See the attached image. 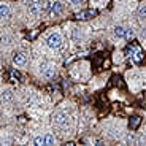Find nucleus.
Instances as JSON below:
<instances>
[{
  "instance_id": "11",
  "label": "nucleus",
  "mask_w": 146,
  "mask_h": 146,
  "mask_svg": "<svg viewBox=\"0 0 146 146\" xmlns=\"http://www.w3.org/2000/svg\"><path fill=\"white\" fill-rule=\"evenodd\" d=\"M2 99L3 100H10L11 99V91L10 89H5V91L2 92Z\"/></svg>"
},
{
  "instance_id": "12",
  "label": "nucleus",
  "mask_w": 146,
  "mask_h": 146,
  "mask_svg": "<svg viewBox=\"0 0 146 146\" xmlns=\"http://www.w3.org/2000/svg\"><path fill=\"white\" fill-rule=\"evenodd\" d=\"M68 3L72 5V7H81V5L84 3V0H68Z\"/></svg>"
},
{
  "instance_id": "6",
  "label": "nucleus",
  "mask_w": 146,
  "mask_h": 146,
  "mask_svg": "<svg viewBox=\"0 0 146 146\" xmlns=\"http://www.w3.org/2000/svg\"><path fill=\"white\" fill-rule=\"evenodd\" d=\"M27 62V57L24 52H16L15 56H13V64H15L16 67H24Z\"/></svg>"
},
{
  "instance_id": "1",
  "label": "nucleus",
  "mask_w": 146,
  "mask_h": 146,
  "mask_svg": "<svg viewBox=\"0 0 146 146\" xmlns=\"http://www.w3.org/2000/svg\"><path fill=\"white\" fill-rule=\"evenodd\" d=\"M62 43H64V38H62V35H60L59 32H52V33H49V35L46 36V44L51 48V49H57V48H60Z\"/></svg>"
},
{
  "instance_id": "10",
  "label": "nucleus",
  "mask_w": 146,
  "mask_h": 146,
  "mask_svg": "<svg viewBox=\"0 0 146 146\" xmlns=\"http://www.w3.org/2000/svg\"><path fill=\"white\" fill-rule=\"evenodd\" d=\"M138 124H140V117L138 116H135V117H132L130 119V122H129V127L133 130V129H137L138 127Z\"/></svg>"
},
{
  "instance_id": "14",
  "label": "nucleus",
  "mask_w": 146,
  "mask_h": 146,
  "mask_svg": "<svg viewBox=\"0 0 146 146\" xmlns=\"http://www.w3.org/2000/svg\"><path fill=\"white\" fill-rule=\"evenodd\" d=\"M95 2H103V0H95Z\"/></svg>"
},
{
  "instance_id": "9",
  "label": "nucleus",
  "mask_w": 146,
  "mask_h": 146,
  "mask_svg": "<svg viewBox=\"0 0 146 146\" xmlns=\"http://www.w3.org/2000/svg\"><path fill=\"white\" fill-rule=\"evenodd\" d=\"M29 10L32 15H38L41 11V5H38V2H32V3L29 5Z\"/></svg>"
},
{
  "instance_id": "2",
  "label": "nucleus",
  "mask_w": 146,
  "mask_h": 146,
  "mask_svg": "<svg viewBox=\"0 0 146 146\" xmlns=\"http://www.w3.org/2000/svg\"><path fill=\"white\" fill-rule=\"evenodd\" d=\"M64 10H65V7H64V3L59 2V0H54V2H51V5H49V13H51L52 16L62 15Z\"/></svg>"
},
{
  "instance_id": "5",
  "label": "nucleus",
  "mask_w": 146,
  "mask_h": 146,
  "mask_svg": "<svg viewBox=\"0 0 146 146\" xmlns=\"http://www.w3.org/2000/svg\"><path fill=\"white\" fill-rule=\"evenodd\" d=\"M41 75H43L44 78H52L56 75V67L52 65V64H41Z\"/></svg>"
},
{
  "instance_id": "4",
  "label": "nucleus",
  "mask_w": 146,
  "mask_h": 146,
  "mask_svg": "<svg viewBox=\"0 0 146 146\" xmlns=\"http://www.w3.org/2000/svg\"><path fill=\"white\" fill-rule=\"evenodd\" d=\"M35 145H56V138L51 133H44V135H41V137H36Z\"/></svg>"
},
{
  "instance_id": "3",
  "label": "nucleus",
  "mask_w": 146,
  "mask_h": 146,
  "mask_svg": "<svg viewBox=\"0 0 146 146\" xmlns=\"http://www.w3.org/2000/svg\"><path fill=\"white\" fill-rule=\"evenodd\" d=\"M114 35H116L117 38H132V36H133V32H132L130 29L122 27V26H116L114 27Z\"/></svg>"
},
{
  "instance_id": "13",
  "label": "nucleus",
  "mask_w": 146,
  "mask_h": 146,
  "mask_svg": "<svg viewBox=\"0 0 146 146\" xmlns=\"http://www.w3.org/2000/svg\"><path fill=\"white\" fill-rule=\"evenodd\" d=\"M11 78H13V80H18V81H21V73L19 72H16V70H13V72H11Z\"/></svg>"
},
{
  "instance_id": "8",
  "label": "nucleus",
  "mask_w": 146,
  "mask_h": 146,
  "mask_svg": "<svg viewBox=\"0 0 146 146\" xmlns=\"http://www.w3.org/2000/svg\"><path fill=\"white\" fill-rule=\"evenodd\" d=\"M0 15H2V19L10 18V8H8L7 3H2V7H0Z\"/></svg>"
},
{
  "instance_id": "7",
  "label": "nucleus",
  "mask_w": 146,
  "mask_h": 146,
  "mask_svg": "<svg viewBox=\"0 0 146 146\" xmlns=\"http://www.w3.org/2000/svg\"><path fill=\"white\" fill-rule=\"evenodd\" d=\"M97 15V11L95 10H88V11H81V13H78V19H89L92 18V16Z\"/></svg>"
}]
</instances>
